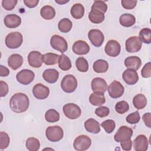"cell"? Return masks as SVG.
I'll return each instance as SVG.
<instances>
[{
  "label": "cell",
  "mask_w": 151,
  "mask_h": 151,
  "mask_svg": "<svg viewBox=\"0 0 151 151\" xmlns=\"http://www.w3.org/2000/svg\"><path fill=\"white\" fill-rule=\"evenodd\" d=\"M91 89L93 93L104 94L107 88V84L104 78L96 77L91 81Z\"/></svg>",
  "instance_id": "cell-15"
},
{
  "label": "cell",
  "mask_w": 151,
  "mask_h": 151,
  "mask_svg": "<svg viewBox=\"0 0 151 151\" xmlns=\"http://www.w3.org/2000/svg\"><path fill=\"white\" fill-rule=\"evenodd\" d=\"M119 22L121 25L125 27L133 26L136 22V18L134 15L130 14H123L119 18Z\"/></svg>",
  "instance_id": "cell-25"
},
{
  "label": "cell",
  "mask_w": 151,
  "mask_h": 151,
  "mask_svg": "<svg viewBox=\"0 0 151 151\" xmlns=\"http://www.w3.org/2000/svg\"><path fill=\"white\" fill-rule=\"evenodd\" d=\"M84 125L86 130L91 133L97 134L101 130L99 123L96 120L92 118L87 119L84 122Z\"/></svg>",
  "instance_id": "cell-22"
},
{
  "label": "cell",
  "mask_w": 151,
  "mask_h": 151,
  "mask_svg": "<svg viewBox=\"0 0 151 151\" xmlns=\"http://www.w3.org/2000/svg\"><path fill=\"white\" fill-rule=\"evenodd\" d=\"M104 14L103 12L91 10L88 14L89 20L94 24H100L104 20Z\"/></svg>",
  "instance_id": "cell-33"
},
{
  "label": "cell",
  "mask_w": 151,
  "mask_h": 151,
  "mask_svg": "<svg viewBox=\"0 0 151 151\" xmlns=\"http://www.w3.org/2000/svg\"><path fill=\"white\" fill-rule=\"evenodd\" d=\"M93 68L96 73H103L107 71L109 68V64L106 60L99 59L93 63Z\"/></svg>",
  "instance_id": "cell-28"
},
{
  "label": "cell",
  "mask_w": 151,
  "mask_h": 151,
  "mask_svg": "<svg viewBox=\"0 0 151 151\" xmlns=\"http://www.w3.org/2000/svg\"><path fill=\"white\" fill-rule=\"evenodd\" d=\"M70 13L72 17L77 19L81 18L84 14V8L81 4H76L71 8Z\"/></svg>",
  "instance_id": "cell-31"
},
{
  "label": "cell",
  "mask_w": 151,
  "mask_h": 151,
  "mask_svg": "<svg viewBox=\"0 0 151 151\" xmlns=\"http://www.w3.org/2000/svg\"><path fill=\"white\" fill-rule=\"evenodd\" d=\"M91 145V139L86 135H80L77 137L73 143V147L75 150L83 151L87 150Z\"/></svg>",
  "instance_id": "cell-8"
},
{
  "label": "cell",
  "mask_w": 151,
  "mask_h": 151,
  "mask_svg": "<svg viewBox=\"0 0 151 151\" xmlns=\"http://www.w3.org/2000/svg\"><path fill=\"white\" fill-rule=\"evenodd\" d=\"M104 50L109 56L116 57L118 56L120 52L121 46L117 41L110 40L107 41L105 46Z\"/></svg>",
  "instance_id": "cell-13"
},
{
  "label": "cell",
  "mask_w": 151,
  "mask_h": 151,
  "mask_svg": "<svg viewBox=\"0 0 151 151\" xmlns=\"http://www.w3.org/2000/svg\"><path fill=\"white\" fill-rule=\"evenodd\" d=\"M39 2V0H24V4L28 8H32L35 7Z\"/></svg>",
  "instance_id": "cell-51"
},
{
  "label": "cell",
  "mask_w": 151,
  "mask_h": 151,
  "mask_svg": "<svg viewBox=\"0 0 151 151\" xmlns=\"http://www.w3.org/2000/svg\"><path fill=\"white\" fill-rule=\"evenodd\" d=\"M124 81L128 85H133L139 80V76L137 71L133 69H126L122 74Z\"/></svg>",
  "instance_id": "cell-17"
},
{
  "label": "cell",
  "mask_w": 151,
  "mask_h": 151,
  "mask_svg": "<svg viewBox=\"0 0 151 151\" xmlns=\"http://www.w3.org/2000/svg\"><path fill=\"white\" fill-rule=\"evenodd\" d=\"M10 142V139L8 134L4 132H0V149L3 150L6 149Z\"/></svg>",
  "instance_id": "cell-42"
},
{
  "label": "cell",
  "mask_w": 151,
  "mask_h": 151,
  "mask_svg": "<svg viewBox=\"0 0 151 151\" xmlns=\"http://www.w3.org/2000/svg\"><path fill=\"white\" fill-rule=\"evenodd\" d=\"M23 41L22 35L19 32H12L8 34L5 38V44L11 49H16L19 47Z\"/></svg>",
  "instance_id": "cell-2"
},
{
  "label": "cell",
  "mask_w": 151,
  "mask_h": 151,
  "mask_svg": "<svg viewBox=\"0 0 151 151\" xmlns=\"http://www.w3.org/2000/svg\"><path fill=\"white\" fill-rule=\"evenodd\" d=\"M4 22L6 27L9 28H15L20 25L21 19L18 15L11 14L5 17Z\"/></svg>",
  "instance_id": "cell-20"
},
{
  "label": "cell",
  "mask_w": 151,
  "mask_h": 151,
  "mask_svg": "<svg viewBox=\"0 0 151 151\" xmlns=\"http://www.w3.org/2000/svg\"><path fill=\"white\" fill-rule=\"evenodd\" d=\"M76 66L80 72H86L88 70V64L84 57H78L76 61Z\"/></svg>",
  "instance_id": "cell-38"
},
{
  "label": "cell",
  "mask_w": 151,
  "mask_h": 151,
  "mask_svg": "<svg viewBox=\"0 0 151 151\" xmlns=\"http://www.w3.org/2000/svg\"><path fill=\"white\" fill-rule=\"evenodd\" d=\"M63 113L64 115L70 119H76L78 118L81 114V110L78 106L74 103H67L63 106Z\"/></svg>",
  "instance_id": "cell-6"
},
{
  "label": "cell",
  "mask_w": 151,
  "mask_h": 151,
  "mask_svg": "<svg viewBox=\"0 0 151 151\" xmlns=\"http://www.w3.org/2000/svg\"><path fill=\"white\" fill-rule=\"evenodd\" d=\"M55 2L56 3H57V4H60V5H63V4H65V3L68 2H69V1H65V0H64V1H61V0H55Z\"/></svg>",
  "instance_id": "cell-53"
},
{
  "label": "cell",
  "mask_w": 151,
  "mask_h": 151,
  "mask_svg": "<svg viewBox=\"0 0 151 151\" xmlns=\"http://www.w3.org/2000/svg\"><path fill=\"white\" fill-rule=\"evenodd\" d=\"M40 15L45 19H52L55 16V10L51 6L45 5L41 9Z\"/></svg>",
  "instance_id": "cell-27"
},
{
  "label": "cell",
  "mask_w": 151,
  "mask_h": 151,
  "mask_svg": "<svg viewBox=\"0 0 151 151\" xmlns=\"http://www.w3.org/2000/svg\"><path fill=\"white\" fill-rule=\"evenodd\" d=\"M61 87L62 90L67 93L74 92L77 87L76 78L72 74L65 76L61 80Z\"/></svg>",
  "instance_id": "cell-4"
},
{
  "label": "cell",
  "mask_w": 151,
  "mask_h": 151,
  "mask_svg": "<svg viewBox=\"0 0 151 151\" xmlns=\"http://www.w3.org/2000/svg\"><path fill=\"white\" fill-rule=\"evenodd\" d=\"M9 91L8 86L6 83L3 81H0V96L1 97L5 96Z\"/></svg>",
  "instance_id": "cell-48"
},
{
  "label": "cell",
  "mask_w": 151,
  "mask_h": 151,
  "mask_svg": "<svg viewBox=\"0 0 151 151\" xmlns=\"http://www.w3.org/2000/svg\"><path fill=\"white\" fill-rule=\"evenodd\" d=\"M150 119H151L150 113H146L144 114L142 116V119L145 123V124L149 128L151 127Z\"/></svg>",
  "instance_id": "cell-50"
},
{
  "label": "cell",
  "mask_w": 151,
  "mask_h": 151,
  "mask_svg": "<svg viewBox=\"0 0 151 151\" xmlns=\"http://www.w3.org/2000/svg\"><path fill=\"white\" fill-rule=\"evenodd\" d=\"M50 45L52 48L64 53L68 49L67 41L59 35H54L50 39Z\"/></svg>",
  "instance_id": "cell-5"
},
{
  "label": "cell",
  "mask_w": 151,
  "mask_h": 151,
  "mask_svg": "<svg viewBox=\"0 0 151 151\" xmlns=\"http://www.w3.org/2000/svg\"><path fill=\"white\" fill-rule=\"evenodd\" d=\"M58 67L63 71L69 70L71 68V62L70 59L65 54H61L60 55L58 61Z\"/></svg>",
  "instance_id": "cell-32"
},
{
  "label": "cell",
  "mask_w": 151,
  "mask_h": 151,
  "mask_svg": "<svg viewBox=\"0 0 151 151\" xmlns=\"http://www.w3.org/2000/svg\"><path fill=\"white\" fill-rule=\"evenodd\" d=\"M142 76L144 78H149L151 76V63L148 62L146 63L142 69Z\"/></svg>",
  "instance_id": "cell-46"
},
{
  "label": "cell",
  "mask_w": 151,
  "mask_h": 151,
  "mask_svg": "<svg viewBox=\"0 0 151 151\" xmlns=\"http://www.w3.org/2000/svg\"><path fill=\"white\" fill-rule=\"evenodd\" d=\"M42 77L47 83H54L57 81L59 77V73L55 69L48 68L44 71Z\"/></svg>",
  "instance_id": "cell-23"
},
{
  "label": "cell",
  "mask_w": 151,
  "mask_h": 151,
  "mask_svg": "<svg viewBox=\"0 0 151 151\" xmlns=\"http://www.w3.org/2000/svg\"><path fill=\"white\" fill-rule=\"evenodd\" d=\"M101 126L104 129L107 133H111L115 129L116 123L114 120L109 119L103 122L101 124Z\"/></svg>",
  "instance_id": "cell-41"
},
{
  "label": "cell",
  "mask_w": 151,
  "mask_h": 151,
  "mask_svg": "<svg viewBox=\"0 0 151 151\" xmlns=\"http://www.w3.org/2000/svg\"><path fill=\"white\" fill-rule=\"evenodd\" d=\"M17 0H2V6L6 11L12 10L16 6Z\"/></svg>",
  "instance_id": "cell-44"
},
{
  "label": "cell",
  "mask_w": 151,
  "mask_h": 151,
  "mask_svg": "<svg viewBox=\"0 0 151 151\" xmlns=\"http://www.w3.org/2000/svg\"><path fill=\"white\" fill-rule=\"evenodd\" d=\"M140 41L146 44L151 42V30L149 28H144L139 32V37Z\"/></svg>",
  "instance_id": "cell-37"
},
{
  "label": "cell",
  "mask_w": 151,
  "mask_h": 151,
  "mask_svg": "<svg viewBox=\"0 0 151 151\" xmlns=\"http://www.w3.org/2000/svg\"><path fill=\"white\" fill-rule=\"evenodd\" d=\"M88 37L91 43L96 47H100L104 40L103 32L97 29H92L88 31Z\"/></svg>",
  "instance_id": "cell-10"
},
{
  "label": "cell",
  "mask_w": 151,
  "mask_h": 151,
  "mask_svg": "<svg viewBox=\"0 0 151 151\" xmlns=\"http://www.w3.org/2000/svg\"><path fill=\"white\" fill-rule=\"evenodd\" d=\"M45 119L47 122L54 123L60 120V114L55 109H49L45 113Z\"/></svg>",
  "instance_id": "cell-35"
},
{
  "label": "cell",
  "mask_w": 151,
  "mask_h": 151,
  "mask_svg": "<svg viewBox=\"0 0 151 151\" xmlns=\"http://www.w3.org/2000/svg\"><path fill=\"white\" fill-rule=\"evenodd\" d=\"M42 54L38 51H31L28 55V62L29 65L34 68H40L42 64Z\"/></svg>",
  "instance_id": "cell-16"
},
{
  "label": "cell",
  "mask_w": 151,
  "mask_h": 151,
  "mask_svg": "<svg viewBox=\"0 0 151 151\" xmlns=\"http://www.w3.org/2000/svg\"><path fill=\"white\" fill-rule=\"evenodd\" d=\"M26 147L29 151H37L40 149V143L38 139L31 137L27 139Z\"/></svg>",
  "instance_id": "cell-36"
},
{
  "label": "cell",
  "mask_w": 151,
  "mask_h": 151,
  "mask_svg": "<svg viewBox=\"0 0 151 151\" xmlns=\"http://www.w3.org/2000/svg\"><path fill=\"white\" fill-rule=\"evenodd\" d=\"M72 49L73 52L77 55H86L90 51L88 44L83 40L76 41L73 45Z\"/></svg>",
  "instance_id": "cell-18"
},
{
  "label": "cell",
  "mask_w": 151,
  "mask_h": 151,
  "mask_svg": "<svg viewBox=\"0 0 151 151\" xmlns=\"http://www.w3.org/2000/svg\"><path fill=\"white\" fill-rule=\"evenodd\" d=\"M9 74V69L2 65H0V76L1 77L8 76Z\"/></svg>",
  "instance_id": "cell-52"
},
{
  "label": "cell",
  "mask_w": 151,
  "mask_h": 151,
  "mask_svg": "<svg viewBox=\"0 0 151 151\" xmlns=\"http://www.w3.org/2000/svg\"><path fill=\"white\" fill-rule=\"evenodd\" d=\"M133 136V130L126 126H122L119 127L114 136V139L117 142H123L131 139Z\"/></svg>",
  "instance_id": "cell-7"
},
{
  "label": "cell",
  "mask_w": 151,
  "mask_h": 151,
  "mask_svg": "<svg viewBox=\"0 0 151 151\" xmlns=\"http://www.w3.org/2000/svg\"><path fill=\"white\" fill-rule=\"evenodd\" d=\"M133 147L136 151H146L148 149V140L146 136L138 135L133 140Z\"/></svg>",
  "instance_id": "cell-19"
},
{
  "label": "cell",
  "mask_w": 151,
  "mask_h": 151,
  "mask_svg": "<svg viewBox=\"0 0 151 151\" xmlns=\"http://www.w3.org/2000/svg\"><path fill=\"white\" fill-rule=\"evenodd\" d=\"M23 63V58L19 54H13L8 59V65L12 70L20 68Z\"/></svg>",
  "instance_id": "cell-21"
},
{
  "label": "cell",
  "mask_w": 151,
  "mask_h": 151,
  "mask_svg": "<svg viewBox=\"0 0 151 151\" xmlns=\"http://www.w3.org/2000/svg\"><path fill=\"white\" fill-rule=\"evenodd\" d=\"M32 93L34 97L38 100H44L50 94V89L48 87L41 83L36 84L32 88Z\"/></svg>",
  "instance_id": "cell-14"
},
{
  "label": "cell",
  "mask_w": 151,
  "mask_h": 151,
  "mask_svg": "<svg viewBox=\"0 0 151 151\" xmlns=\"http://www.w3.org/2000/svg\"><path fill=\"white\" fill-rule=\"evenodd\" d=\"M29 100L28 96L22 93H17L14 94L9 101L11 109L17 113L25 111L29 107Z\"/></svg>",
  "instance_id": "cell-1"
},
{
  "label": "cell",
  "mask_w": 151,
  "mask_h": 151,
  "mask_svg": "<svg viewBox=\"0 0 151 151\" xmlns=\"http://www.w3.org/2000/svg\"><path fill=\"white\" fill-rule=\"evenodd\" d=\"M45 136L48 140L52 142H57L63 139L64 132L59 126H49L46 129Z\"/></svg>",
  "instance_id": "cell-3"
},
{
  "label": "cell",
  "mask_w": 151,
  "mask_h": 151,
  "mask_svg": "<svg viewBox=\"0 0 151 151\" xmlns=\"http://www.w3.org/2000/svg\"><path fill=\"white\" fill-rule=\"evenodd\" d=\"M95 113L99 117H105L109 114L110 110L106 106H100L96 109Z\"/></svg>",
  "instance_id": "cell-45"
},
{
  "label": "cell",
  "mask_w": 151,
  "mask_h": 151,
  "mask_svg": "<svg viewBox=\"0 0 151 151\" xmlns=\"http://www.w3.org/2000/svg\"><path fill=\"white\" fill-rule=\"evenodd\" d=\"M107 9V4L102 1H95L91 6V9L93 11L105 13Z\"/></svg>",
  "instance_id": "cell-39"
},
{
  "label": "cell",
  "mask_w": 151,
  "mask_h": 151,
  "mask_svg": "<svg viewBox=\"0 0 151 151\" xmlns=\"http://www.w3.org/2000/svg\"><path fill=\"white\" fill-rule=\"evenodd\" d=\"M133 104L137 109H143L147 105V99L144 94H138L133 97Z\"/></svg>",
  "instance_id": "cell-30"
},
{
  "label": "cell",
  "mask_w": 151,
  "mask_h": 151,
  "mask_svg": "<svg viewBox=\"0 0 151 151\" xmlns=\"http://www.w3.org/2000/svg\"><path fill=\"white\" fill-rule=\"evenodd\" d=\"M122 6L126 9H133L136 4L137 1L133 0H122L121 1Z\"/></svg>",
  "instance_id": "cell-47"
},
{
  "label": "cell",
  "mask_w": 151,
  "mask_h": 151,
  "mask_svg": "<svg viewBox=\"0 0 151 151\" xmlns=\"http://www.w3.org/2000/svg\"><path fill=\"white\" fill-rule=\"evenodd\" d=\"M35 78L34 73L28 69H24L18 72L16 76V78L17 81L23 84L28 85L30 84Z\"/></svg>",
  "instance_id": "cell-12"
},
{
  "label": "cell",
  "mask_w": 151,
  "mask_h": 151,
  "mask_svg": "<svg viewBox=\"0 0 151 151\" xmlns=\"http://www.w3.org/2000/svg\"><path fill=\"white\" fill-rule=\"evenodd\" d=\"M109 95L113 99H117L122 96L124 91V88L120 82L114 80L108 87Z\"/></svg>",
  "instance_id": "cell-9"
},
{
  "label": "cell",
  "mask_w": 151,
  "mask_h": 151,
  "mask_svg": "<svg viewBox=\"0 0 151 151\" xmlns=\"http://www.w3.org/2000/svg\"><path fill=\"white\" fill-rule=\"evenodd\" d=\"M120 145L123 150H130L132 146V141L131 139H129L127 141L120 142Z\"/></svg>",
  "instance_id": "cell-49"
},
{
  "label": "cell",
  "mask_w": 151,
  "mask_h": 151,
  "mask_svg": "<svg viewBox=\"0 0 151 151\" xmlns=\"http://www.w3.org/2000/svg\"><path fill=\"white\" fill-rule=\"evenodd\" d=\"M129 109V105L127 101L124 100L120 101L116 104L115 110L117 113L122 114L127 112Z\"/></svg>",
  "instance_id": "cell-40"
},
{
  "label": "cell",
  "mask_w": 151,
  "mask_h": 151,
  "mask_svg": "<svg viewBox=\"0 0 151 151\" xmlns=\"http://www.w3.org/2000/svg\"><path fill=\"white\" fill-rule=\"evenodd\" d=\"M126 50L130 53L136 52L140 50L142 46V42L137 36L130 37L127 39L125 42Z\"/></svg>",
  "instance_id": "cell-11"
},
{
  "label": "cell",
  "mask_w": 151,
  "mask_h": 151,
  "mask_svg": "<svg viewBox=\"0 0 151 151\" xmlns=\"http://www.w3.org/2000/svg\"><path fill=\"white\" fill-rule=\"evenodd\" d=\"M89 101L94 106H99L106 102V99L104 94L93 93L89 97Z\"/></svg>",
  "instance_id": "cell-26"
},
{
  "label": "cell",
  "mask_w": 151,
  "mask_h": 151,
  "mask_svg": "<svg viewBox=\"0 0 151 151\" xmlns=\"http://www.w3.org/2000/svg\"><path fill=\"white\" fill-rule=\"evenodd\" d=\"M73 24L70 19L68 18L61 19L58 24V28L61 32L64 33L68 32L72 28Z\"/></svg>",
  "instance_id": "cell-34"
},
{
  "label": "cell",
  "mask_w": 151,
  "mask_h": 151,
  "mask_svg": "<svg viewBox=\"0 0 151 151\" xmlns=\"http://www.w3.org/2000/svg\"><path fill=\"white\" fill-rule=\"evenodd\" d=\"M140 120V116L137 111H136L132 113L129 114L126 118V120L127 123L134 124L139 123Z\"/></svg>",
  "instance_id": "cell-43"
},
{
  "label": "cell",
  "mask_w": 151,
  "mask_h": 151,
  "mask_svg": "<svg viewBox=\"0 0 151 151\" xmlns=\"http://www.w3.org/2000/svg\"><path fill=\"white\" fill-rule=\"evenodd\" d=\"M59 57L60 55L58 54L52 52H48L42 55V60L45 65H52L58 63Z\"/></svg>",
  "instance_id": "cell-29"
},
{
  "label": "cell",
  "mask_w": 151,
  "mask_h": 151,
  "mask_svg": "<svg viewBox=\"0 0 151 151\" xmlns=\"http://www.w3.org/2000/svg\"><path fill=\"white\" fill-rule=\"evenodd\" d=\"M124 65L128 68L137 70L142 65V61L139 57L130 56L125 59Z\"/></svg>",
  "instance_id": "cell-24"
}]
</instances>
